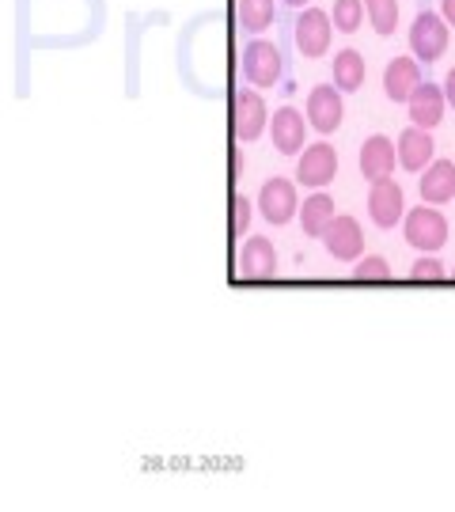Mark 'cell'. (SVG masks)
Here are the masks:
<instances>
[{
	"instance_id": "cell-16",
	"label": "cell",
	"mask_w": 455,
	"mask_h": 512,
	"mask_svg": "<svg viewBox=\"0 0 455 512\" xmlns=\"http://www.w3.org/2000/svg\"><path fill=\"white\" fill-rule=\"evenodd\" d=\"M395 145H399V167H406V171H425V167L433 164V152H437L429 129H418V126L402 129Z\"/></svg>"
},
{
	"instance_id": "cell-20",
	"label": "cell",
	"mask_w": 455,
	"mask_h": 512,
	"mask_svg": "<svg viewBox=\"0 0 455 512\" xmlns=\"http://www.w3.org/2000/svg\"><path fill=\"white\" fill-rule=\"evenodd\" d=\"M236 16H239V27H243V31L262 35L273 19H277V12H273V0H239Z\"/></svg>"
},
{
	"instance_id": "cell-13",
	"label": "cell",
	"mask_w": 455,
	"mask_h": 512,
	"mask_svg": "<svg viewBox=\"0 0 455 512\" xmlns=\"http://www.w3.org/2000/svg\"><path fill=\"white\" fill-rule=\"evenodd\" d=\"M395 160H399V145L391 137H368L361 148V175L368 183H380V179H391L395 175Z\"/></svg>"
},
{
	"instance_id": "cell-21",
	"label": "cell",
	"mask_w": 455,
	"mask_h": 512,
	"mask_svg": "<svg viewBox=\"0 0 455 512\" xmlns=\"http://www.w3.org/2000/svg\"><path fill=\"white\" fill-rule=\"evenodd\" d=\"M364 12L376 35H395L399 27V0H364Z\"/></svg>"
},
{
	"instance_id": "cell-3",
	"label": "cell",
	"mask_w": 455,
	"mask_h": 512,
	"mask_svg": "<svg viewBox=\"0 0 455 512\" xmlns=\"http://www.w3.org/2000/svg\"><path fill=\"white\" fill-rule=\"evenodd\" d=\"M270 126V110L266 99L258 92H236L232 95V133H236L239 145H251L258 141Z\"/></svg>"
},
{
	"instance_id": "cell-18",
	"label": "cell",
	"mask_w": 455,
	"mask_h": 512,
	"mask_svg": "<svg viewBox=\"0 0 455 512\" xmlns=\"http://www.w3.org/2000/svg\"><path fill=\"white\" fill-rule=\"evenodd\" d=\"M338 217V209H334V198L323 194V190H315L304 209H300V224H304V236L311 239H323V232L330 228V220Z\"/></svg>"
},
{
	"instance_id": "cell-19",
	"label": "cell",
	"mask_w": 455,
	"mask_h": 512,
	"mask_svg": "<svg viewBox=\"0 0 455 512\" xmlns=\"http://www.w3.org/2000/svg\"><path fill=\"white\" fill-rule=\"evenodd\" d=\"M334 88L346 95V92H361L364 88V57L357 50H342V54H334Z\"/></svg>"
},
{
	"instance_id": "cell-10",
	"label": "cell",
	"mask_w": 455,
	"mask_h": 512,
	"mask_svg": "<svg viewBox=\"0 0 455 512\" xmlns=\"http://www.w3.org/2000/svg\"><path fill=\"white\" fill-rule=\"evenodd\" d=\"M342 114H346V107H342V92L334 84H319L308 92V122L315 133H323V137L334 133L342 126Z\"/></svg>"
},
{
	"instance_id": "cell-12",
	"label": "cell",
	"mask_w": 455,
	"mask_h": 512,
	"mask_svg": "<svg viewBox=\"0 0 455 512\" xmlns=\"http://www.w3.org/2000/svg\"><path fill=\"white\" fill-rule=\"evenodd\" d=\"M368 217L376 228H395L406 217V202H402V186L391 179H380L368 190Z\"/></svg>"
},
{
	"instance_id": "cell-14",
	"label": "cell",
	"mask_w": 455,
	"mask_h": 512,
	"mask_svg": "<svg viewBox=\"0 0 455 512\" xmlns=\"http://www.w3.org/2000/svg\"><path fill=\"white\" fill-rule=\"evenodd\" d=\"M239 274L247 281H266L277 274V251L266 236H251L239 251Z\"/></svg>"
},
{
	"instance_id": "cell-6",
	"label": "cell",
	"mask_w": 455,
	"mask_h": 512,
	"mask_svg": "<svg viewBox=\"0 0 455 512\" xmlns=\"http://www.w3.org/2000/svg\"><path fill=\"white\" fill-rule=\"evenodd\" d=\"M338 175V152L327 145V141H315L300 152L296 160V183L311 186V190H323L327 183H334Z\"/></svg>"
},
{
	"instance_id": "cell-29",
	"label": "cell",
	"mask_w": 455,
	"mask_h": 512,
	"mask_svg": "<svg viewBox=\"0 0 455 512\" xmlns=\"http://www.w3.org/2000/svg\"><path fill=\"white\" fill-rule=\"evenodd\" d=\"M452 277H455V266H452Z\"/></svg>"
},
{
	"instance_id": "cell-8",
	"label": "cell",
	"mask_w": 455,
	"mask_h": 512,
	"mask_svg": "<svg viewBox=\"0 0 455 512\" xmlns=\"http://www.w3.org/2000/svg\"><path fill=\"white\" fill-rule=\"evenodd\" d=\"M308 126L304 122V114L296 107H281L273 110L270 118V137H273V148L281 152V156H296V152H304V141H308Z\"/></svg>"
},
{
	"instance_id": "cell-1",
	"label": "cell",
	"mask_w": 455,
	"mask_h": 512,
	"mask_svg": "<svg viewBox=\"0 0 455 512\" xmlns=\"http://www.w3.org/2000/svg\"><path fill=\"white\" fill-rule=\"evenodd\" d=\"M402 236L410 247H418L425 255H437L440 247L448 243V220L440 213L437 205H425L421 202L418 209H406L402 217Z\"/></svg>"
},
{
	"instance_id": "cell-17",
	"label": "cell",
	"mask_w": 455,
	"mask_h": 512,
	"mask_svg": "<svg viewBox=\"0 0 455 512\" xmlns=\"http://www.w3.org/2000/svg\"><path fill=\"white\" fill-rule=\"evenodd\" d=\"M425 205H448L455 198V164L452 160H433L425 167V179L418 183Z\"/></svg>"
},
{
	"instance_id": "cell-24",
	"label": "cell",
	"mask_w": 455,
	"mask_h": 512,
	"mask_svg": "<svg viewBox=\"0 0 455 512\" xmlns=\"http://www.w3.org/2000/svg\"><path fill=\"white\" fill-rule=\"evenodd\" d=\"M251 228V202L243 194H232V239H243Z\"/></svg>"
},
{
	"instance_id": "cell-5",
	"label": "cell",
	"mask_w": 455,
	"mask_h": 512,
	"mask_svg": "<svg viewBox=\"0 0 455 512\" xmlns=\"http://www.w3.org/2000/svg\"><path fill=\"white\" fill-rule=\"evenodd\" d=\"M330 31H334V19L323 8H304L296 23H292V38H296V50L304 57H323L330 50Z\"/></svg>"
},
{
	"instance_id": "cell-22",
	"label": "cell",
	"mask_w": 455,
	"mask_h": 512,
	"mask_svg": "<svg viewBox=\"0 0 455 512\" xmlns=\"http://www.w3.org/2000/svg\"><path fill=\"white\" fill-rule=\"evenodd\" d=\"M364 0H334V31H342V35H353V31H361L364 23Z\"/></svg>"
},
{
	"instance_id": "cell-7",
	"label": "cell",
	"mask_w": 455,
	"mask_h": 512,
	"mask_svg": "<svg viewBox=\"0 0 455 512\" xmlns=\"http://www.w3.org/2000/svg\"><path fill=\"white\" fill-rule=\"evenodd\" d=\"M258 213L270 220V224H289L296 213H300V202H296V186L281 175H273L262 183L258 190Z\"/></svg>"
},
{
	"instance_id": "cell-28",
	"label": "cell",
	"mask_w": 455,
	"mask_h": 512,
	"mask_svg": "<svg viewBox=\"0 0 455 512\" xmlns=\"http://www.w3.org/2000/svg\"><path fill=\"white\" fill-rule=\"evenodd\" d=\"M285 4H292V8H308V0H285Z\"/></svg>"
},
{
	"instance_id": "cell-25",
	"label": "cell",
	"mask_w": 455,
	"mask_h": 512,
	"mask_svg": "<svg viewBox=\"0 0 455 512\" xmlns=\"http://www.w3.org/2000/svg\"><path fill=\"white\" fill-rule=\"evenodd\" d=\"M410 277H414V281H444V277H452V274L444 270V262H440V258L429 255V258H418V262H414Z\"/></svg>"
},
{
	"instance_id": "cell-11",
	"label": "cell",
	"mask_w": 455,
	"mask_h": 512,
	"mask_svg": "<svg viewBox=\"0 0 455 512\" xmlns=\"http://www.w3.org/2000/svg\"><path fill=\"white\" fill-rule=\"evenodd\" d=\"M421 88V65L418 57H391L383 69V95L391 103H410Z\"/></svg>"
},
{
	"instance_id": "cell-9",
	"label": "cell",
	"mask_w": 455,
	"mask_h": 512,
	"mask_svg": "<svg viewBox=\"0 0 455 512\" xmlns=\"http://www.w3.org/2000/svg\"><path fill=\"white\" fill-rule=\"evenodd\" d=\"M323 243H327V255L338 258V262H357L364 255V232L361 224L346 213L330 220V228L323 232Z\"/></svg>"
},
{
	"instance_id": "cell-15",
	"label": "cell",
	"mask_w": 455,
	"mask_h": 512,
	"mask_svg": "<svg viewBox=\"0 0 455 512\" xmlns=\"http://www.w3.org/2000/svg\"><path fill=\"white\" fill-rule=\"evenodd\" d=\"M444 107H448V95H444V88H440V84H429V80H425L418 92H414V99L406 103V110H410V122H414L418 129L440 126Z\"/></svg>"
},
{
	"instance_id": "cell-27",
	"label": "cell",
	"mask_w": 455,
	"mask_h": 512,
	"mask_svg": "<svg viewBox=\"0 0 455 512\" xmlns=\"http://www.w3.org/2000/svg\"><path fill=\"white\" fill-rule=\"evenodd\" d=\"M444 95H448V107L455 110V69L448 73V80H444Z\"/></svg>"
},
{
	"instance_id": "cell-2",
	"label": "cell",
	"mask_w": 455,
	"mask_h": 512,
	"mask_svg": "<svg viewBox=\"0 0 455 512\" xmlns=\"http://www.w3.org/2000/svg\"><path fill=\"white\" fill-rule=\"evenodd\" d=\"M281 73H285V61H281V50L273 42H266V38L247 42V50H243V76H247L251 88H277Z\"/></svg>"
},
{
	"instance_id": "cell-26",
	"label": "cell",
	"mask_w": 455,
	"mask_h": 512,
	"mask_svg": "<svg viewBox=\"0 0 455 512\" xmlns=\"http://www.w3.org/2000/svg\"><path fill=\"white\" fill-rule=\"evenodd\" d=\"M440 16L448 19V27H455V0H440Z\"/></svg>"
},
{
	"instance_id": "cell-23",
	"label": "cell",
	"mask_w": 455,
	"mask_h": 512,
	"mask_svg": "<svg viewBox=\"0 0 455 512\" xmlns=\"http://www.w3.org/2000/svg\"><path fill=\"white\" fill-rule=\"evenodd\" d=\"M353 277H357V281H387V277H391V266H387V258H380V255H364V258H357Z\"/></svg>"
},
{
	"instance_id": "cell-4",
	"label": "cell",
	"mask_w": 455,
	"mask_h": 512,
	"mask_svg": "<svg viewBox=\"0 0 455 512\" xmlns=\"http://www.w3.org/2000/svg\"><path fill=\"white\" fill-rule=\"evenodd\" d=\"M410 50L425 65L440 61L448 50V19L437 16V12H418L414 27H410Z\"/></svg>"
}]
</instances>
